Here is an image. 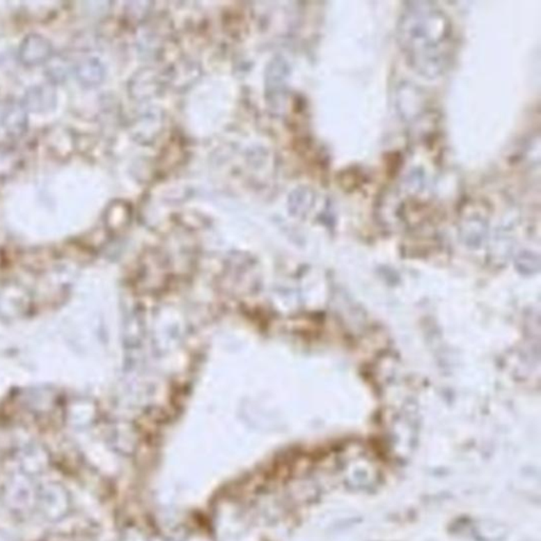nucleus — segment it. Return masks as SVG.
I'll return each instance as SVG.
<instances>
[{"mask_svg":"<svg viewBox=\"0 0 541 541\" xmlns=\"http://www.w3.org/2000/svg\"><path fill=\"white\" fill-rule=\"evenodd\" d=\"M397 40L408 66L424 79L442 77L454 61V26L446 12L432 1L404 3L398 19Z\"/></svg>","mask_w":541,"mask_h":541,"instance_id":"1","label":"nucleus"}]
</instances>
